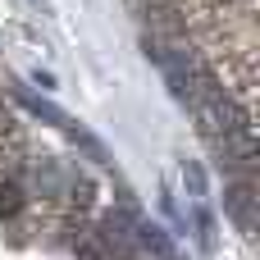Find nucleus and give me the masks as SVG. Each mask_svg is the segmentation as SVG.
<instances>
[{
    "instance_id": "nucleus-3",
    "label": "nucleus",
    "mask_w": 260,
    "mask_h": 260,
    "mask_svg": "<svg viewBox=\"0 0 260 260\" xmlns=\"http://www.w3.org/2000/svg\"><path fill=\"white\" fill-rule=\"evenodd\" d=\"M183 187H187L192 201H206V197H210V178H206L201 160H183Z\"/></svg>"
},
{
    "instance_id": "nucleus-1",
    "label": "nucleus",
    "mask_w": 260,
    "mask_h": 260,
    "mask_svg": "<svg viewBox=\"0 0 260 260\" xmlns=\"http://www.w3.org/2000/svg\"><path fill=\"white\" fill-rule=\"evenodd\" d=\"M256 178H229V187H224V210H229V219L247 233V238H256Z\"/></svg>"
},
{
    "instance_id": "nucleus-4",
    "label": "nucleus",
    "mask_w": 260,
    "mask_h": 260,
    "mask_svg": "<svg viewBox=\"0 0 260 260\" xmlns=\"http://www.w3.org/2000/svg\"><path fill=\"white\" fill-rule=\"evenodd\" d=\"M197 242H201L206 251L215 247V219H210V210H206L201 201H197Z\"/></svg>"
},
{
    "instance_id": "nucleus-6",
    "label": "nucleus",
    "mask_w": 260,
    "mask_h": 260,
    "mask_svg": "<svg viewBox=\"0 0 260 260\" xmlns=\"http://www.w3.org/2000/svg\"><path fill=\"white\" fill-rule=\"evenodd\" d=\"M32 5H37V9H41V14H50V0H32Z\"/></svg>"
},
{
    "instance_id": "nucleus-2",
    "label": "nucleus",
    "mask_w": 260,
    "mask_h": 260,
    "mask_svg": "<svg viewBox=\"0 0 260 260\" xmlns=\"http://www.w3.org/2000/svg\"><path fill=\"white\" fill-rule=\"evenodd\" d=\"M32 206H37V201H32V192H27V174L5 169V174H0V224L14 229Z\"/></svg>"
},
{
    "instance_id": "nucleus-5",
    "label": "nucleus",
    "mask_w": 260,
    "mask_h": 260,
    "mask_svg": "<svg viewBox=\"0 0 260 260\" xmlns=\"http://www.w3.org/2000/svg\"><path fill=\"white\" fill-rule=\"evenodd\" d=\"M32 82H37V87H41V91H50V87H55V78H50V73H46V69H37V73H32Z\"/></svg>"
}]
</instances>
